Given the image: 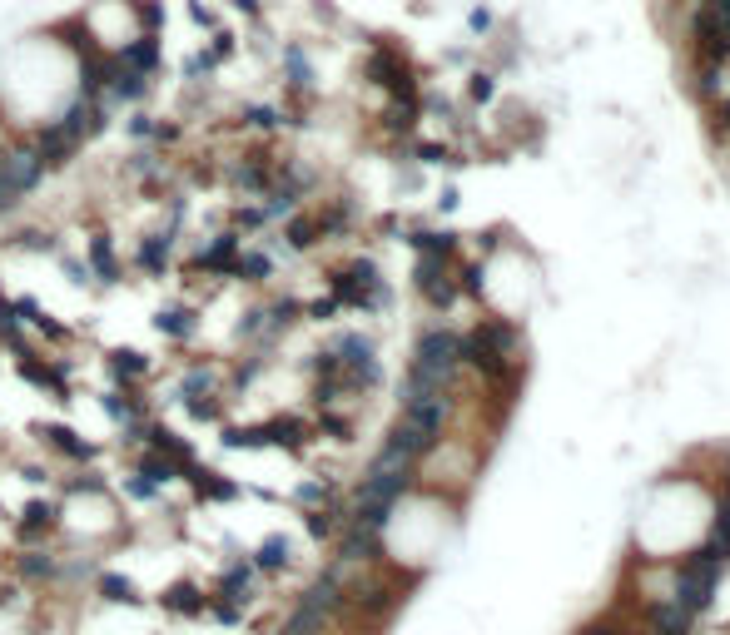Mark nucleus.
I'll return each instance as SVG.
<instances>
[{
	"label": "nucleus",
	"instance_id": "obj_3",
	"mask_svg": "<svg viewBox=\"0 0 730 635\" xmlns=\"http://www.w3.org/2000/svg\"><path fill=\"white\" fill-rule=\"evenodd\" d=\"M517 333L502 323V318H487V323H477L472 333H462V363H472L477 373H487V378H502V368L507 363H517Z\"/></svg>",
	"mask_w": 730,
	"mask_h": 635
},
{
	"label": "nucleus",
	"instance_id": "obj_5",
	"mask_svg": "<svg viewBox=\"0 0 730 635\" xmlns=\"http://www.w3.org/2000/svg\"><path fill=\"white\" fill-rule=\"evenodd\" d=\"M259 566H264V571H279V566H289V541H279V536H274V541L259 551Z\"/></svg>",
	"mask_w": 730,
	"mask_h": 635
},
{
	"label": "nucleus",
	"instance_id": "obj_6",
	"mask_svg": "<svg viewBox=\"0 0 730 635\" xmlns=\"http://www.w3.org/2000/svg\"><path fill=\"white\" fill-rule=\"evenodd\" d=\"M279 635H323V626H318V621H308V616H298V611H293L289 616V626H284V631Z\"/></svg>",
	"mask_w": 730,
	"mask_h": 635
},
{
	"label": "nucleus",
	"instance_id": "obj_1",
	"mask_svg": "<svg viewBox=\"0 0 730 635\" xmlns=\"http://www.w3.org/2000/svg\"><path fill=\"white\" fill-rule=\"evenodd\" d=\"M70 25H75V35H80L95 55L115 60V55H125L135 40L159 35V5H154V0H95V5H85L80 15H70Z\"/></svg>",
	"mask_w": 730,
	"mask_h": 635
},
{
	"label": "nucleus",
	"instance_id": "obj_4",
	"mask_svg": "<svg viewBox=\"0 0 730 635\" xmlns=\"http://www.w3.org/2000/svg\"><path fill=\"white\" fill-rule=\"evenodd\" d=\"M40 179H45V164H40L35 144H30L25 134H20V139H5V144H0V199H5V209H10L15 199H25Z\"/></svg>",
	"mask_w": 730,
	"mask_h": 635
},
{
	"label": "nucleus",
	"instance_id": "obj_2",
	"mask_svg": "<svg viewBox=\"0 0 730 635\" xmlns=\"http://www.w3.org/2000/svg\"><path fill=\"white\" fill-rule=\"evenodd\" d=\"M462 368V333L433 323L418 348H413V368H408V382H403V397H418V392H452V378Z\"/></svg>",
	"mask_w": 730,
	"mask_h": 635
}]
</instances>
